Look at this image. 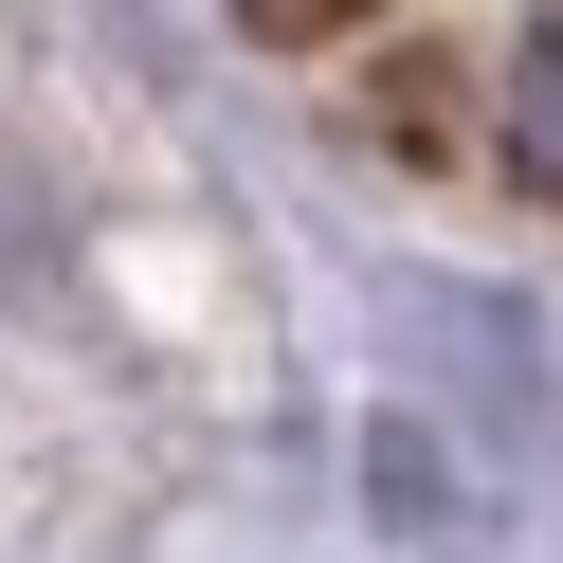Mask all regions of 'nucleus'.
<instances>
[{
    "mask_svg": "<svg viewBox=\"0 0 563 563\" xmlns=\"http://www.w3.org/2000/svg\"><path fill=\"white\" fill-rule=\"evenodd\" d=\"M509 164L563 200V19H527V37H509Z\"/></svg>",
    "mask_w": 563,
    "mask_h": 563,
    "instance_id": "1",
    "label": "nucleus"
}]
</instances>
